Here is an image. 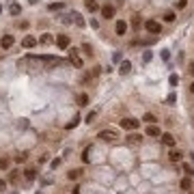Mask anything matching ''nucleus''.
I'll return each instance as SVG.
<instances>
[{
  "label": "nucleus",
  "mask_w": 194,
  "mask_h": 194,
  "mask_svg": "<svg viewBox=\"0 0 194 194\" xmlns=\"http://www.w3.org/2000/svg\"><path fill=\"white\" fill-rule=\"evenodd\" d=\"M145 28H147L149 33H153V35H160V33H162V26H160V22H155V20H147V22H145Z\"/></svg>",
  "instance_id": "f257e3e1"
},
{
  "label": "nucleus",
  "mask_w": 194,
  "mask_h": 194,
  "mask_svg": "<svg viewBox=\"0 0 194 194\" xmlns=\"http://www.w3.org/2000/svg\"><path fill=\"white\" fill-rule=\"evenodd\" d=\"M121 127H123V130H138L140 123H138L136 119H123V121H121Z\"/></svg>",
  "instance_id": "f03ea898"
},
{
  "label": "nucleus",
  "mask_w": 194,
  "mask_h": 194,
  "mask_svg": "<svg viewBox=\"0 0 194 194\" xmlns=\"http://www.w3.org/2000/svg\"><path fill=\"white\" fill-rule=\"evenodd\" d=\"M99 138L104 142H112V140H117V134L112 130H104V132H99Z\"/></svg>",
  "instance_id": "7ed1b4c3"
},
{
  "label": "nucleus",
  "mask_w": 194,
  "mask_h": 194,
  "mask_svg": "<svg viewBox=\"0 0 194 194\" xmlns=\"http://www.w3.org/2000/svg\"><path fill=\"white\" fill-rule=\"evenodd\" d=\"M15 43V39H13V35H5L2 39H0V48H2V50H9L11 45Z\"/></svg>",
  "instance_id": "20e7f679"
},
{
  "label": "nucleus",
  "mask_w": 194,
  "mask_h": 194,
  "mask_svg": "<svg viewBox=\"0 0 194 194\" xmlns=\"http://www.w3.org/2000/svg\"><path fill=\"white\" fill-rule=\"evenodd\" d=\"M99 11H102V15H104L106 20H110V17H114V7H112V5H104V7H102Z\"/></svg>",
  "instance_id": "39448f33"
},
{
  "label": "nucleus",
  "mask_w": 194,
  "mask_h": 194,
  "mask_svg": "<svg viewBox=\"0 0 194 194\" xmlns=\"http://www.w3.org/2000/svg\"><path fill=\"white\" fill-rule=\"evenodd\" d=\"M114 33H117V35H119V37H123V35H125V33H127V24H125V22H123V20H119V22H117V24H114Z\"/></svg>",
  "instance_id": "423d86ee"
},
{
  "label": "nucleus",
  "mask_w": 194,
  "mask_h": 194,
  "mask_svg": "<svg viewBox=\"0 0 194 194\" xmlns=\"http://www.w3.org/2000/svg\"><path fill=\"white\" fill-rule=\"evenodd\" d=\"M56 43H58V48H60V50H67L71 41H69V37H67V35H58V37H56Z\"/></svg>",
  "instance_id": "0eeeda50"
},
{
  "label": "nucleus",
  "mask_w": 194,
  "mask_h": 194,
  "mask_svg": "<svg viewBox=\"0 0 194 194\" xmlns=\"http://www.w3.org/2000/svg\"><path fill=\"white\" fill-rule=\"evenodd\" d=\"M145 134H147V136H151V138H157V136H160V127H155V125L151 123V125L145 130Z\"/></svg>",
  "instance_id": "6e6552de"
},
{
  "label": "nucleus",
  "mask_w": 194,
  "mask_h": 194,
  "mask_svg": "<svg viewBox=\"0 0 194 194\" xmlns=\"http://www.w3.org/2000/svg\"><path fill=\"white\" fill-rule=\"evenodd\" d=\"M22 45H24V48H35V45H37V39L28 35V37H24V41H22Z\"/></svg>",
  "instance_id": "1a4fd4ad"
},
{
  "label": "nucleus",
  "mask_w": 194,
  "mask_h": 194,
  "mask_svg": "<svg viewBox=\"0 0 194 194\" xmlns=\"http://www.w3.org/2000/svg\"><path fill=\"white\" fill-rule=\"evenodd\" d=\"M162 142H164L166 147H175V138H173V134H162Z\"/></svg>",
  "instance_id": "9d476101"
},
{
  "label": "nucleus",
  "mask_w": 194,
  "mask_h": 194,
  "mask_svg": "<svg viewBox=\"0 0 194 194\" xmlns=\"http://www.w3.org/2000/svg\"><path fill=\"white\" fill-rule=\"evenodd\" d=\"M84 5H86V9H88V11H97V9H99L97 0H84Z\"/></svg>",
  "instance_id": "9b49d317"
},
{
  "label": "nucleus",
  "mask_w": 194,
  "mask_h": 194,
  "mask_svg": "<svg viewBox=\"0 0 194 194\" xmlns=\"http://www.w3.org/2000/svg\"><path fill=\"white\" fill-rule=\"evenodd\" d=\"M130 69H132V63L130 60H123L121 63V73H130Z\"/></svg>",
  "instance_id": "f8f14e48"
},
{
  "label": "nucleus",
  "mask_w": 194,
  "mask_h": 194,
  "mask_svg": "<svg viewBox=\"0 0 194 194\" xmlns=\"http://www.w3.org/2000/svg\"><path fill=\"white\" fill-rule=\"evenodd\" d=\"M24 175H26V179H28V181H33V179L37 177V170H35V168H26V173H24Z\"/></svg>",
  "instance_id": "ddd939ff"
},
{
  "label": "nucleus",
  "mask_w": 194,
  "mask_h": 194,
  "mask_svg": "<svg viewBox=\"0 0 194 194\" xmlns=\"http://www.w3.org/2000/svg\"><path fill=\"white\" fill-rule=\"evenodd\" d=\"M78 104H80V106H86V104H88V97H86L84 93H80V95H78Z\"/></svg>",
  "instance_id": "4468645a"
},
{
  "label": "nucleus",
  "mask_w": 194,
  "mask_h": 194,
  "mask_svg": "<svg viewBox=\"0 0 194 194\" xmlns=\"http://www.w3.org/2000/svg\"><path fill=\"white\" fill-rule=\"evenodd\" d=\"M181 188H183V190H190V188H192V181H190L188 177H185V179H181Z\"/></svg>",
  "instance_id": "2eb2a0df"
},
{
  "label": "nucleus",
  "mask_w": 194,
  "mask_h": 194,
  "mask_svg": "<svg viewBox=\"0 0 194 194\" xmlns=\"http://www.w3.org/2000/svg\"><path fill=\"white\" fill-rule=\"evenodd\" d=\"M175 17H177V15H175L173 11H168V13H164V20H166V22H175Z\"/></svg>",
  "instance_id": "dca6fc26"
},
{
  "label": "nucleus",
  "mask_w": 194,
  "mask_h": 194,
  "mask_svg": "<svg viewBox=\"0 0 194 194\" xmlns=\"http://www.w3.org/2000/svg\"><path fill=\"white\" fill-rule=\"evenodd\" d=\"M170 160H173V162H179V160H181V153H179V151H170Z\"/></svg>",
  "instance_id": "f3484780"
},
{
  "label": "nucleus",
  "mask_w": 194,
  "mask_h": 194,
  "mask_svg": "<svg viewBox=\"0 0 194 194\" xmlns=\"http://www.w3.org/2000/svg\"><path fill=\"white\" fill-rule=\"evenodd\" d=\"M73 20H76V24H78V26H84V20H82V15L73 13Z\"/></svg>",
  "instance_id": "a211bd4d"
},
{
  "label": "nucleus",
  "mask_w": 194,
  "mask_h": 194,
  "mask_svg": "<svg viewBox=\"0 0 194 194\" xmlns=\"http://www.w3.org/2000/svg\"><path fill=\"white\" fill-rule=\"evenodd\" d=\"M142 121H147V123H155L157 119H155L153 114H145V117H142Z\"/></svg>",
  "instance_id": "6ab92c4d"
},
{
  "label": "nucleus",
  "mask_w": 194,
  "mask_h": 194,
  "mask_svg": "<svg viewBox=\"0 0 194 194\" xmlns=\"http://www.w3.org/2000/svg\"><path fill=\"white\" fill-rule=\"evenodd\" d=\"M67 177H69V179H71V181H76V179H78V177H80V170H71V173H69V175H67Z\"/></svg>",
  "instance_id": "aec40b11"
},
{
  "label": "nucleus",
  "mask_w": 194,
  "mask_h": 194,
  "mask_svg": "<svg viewBox=\"0 0 194 194\" xmlns=\"http://www.w3.org/2000/svg\"><path fill=\"white\" fill-rule=\"evenodd\" d=\"M132 26H134V28H140V17H138V15H134V20H132Z\"/></svg>",
  "instance_id": "412c9836"
},
{
  "label": "nucleus",
  "mask_w": 194,
  "mask_h": 194,
  "mask_svg": "<svg viewBox=\"0 0 194 194\" xmlns=\"http://www.w3.org/2000/svg\"><path fill=\"white\" fill-rule=\"evenodd\" d=\"M71 63H73V65H76V67H82V60H80V58H78V56H71Z\"/></svg>",
  "instance_id": "4be33fe9"
},
{
  "label": "nucleus",
  "mask_w": 194,
  "mask_h": 194,
  "mask_svg": "<svg viewBox=\"0 0 194 194\" xmlns=\"http://www.w3.org/2000/svg\"><path fill=\"white\" fill-rule=\"evenodd\" d=\"M78 121H80V119H78V117H73V121H71V123H67V130H71V127H76V125H78Z\"/></svg>",
  "instance_id": "5701e85b"
},
{
  "label": "nucleus",
  "mask_w": 194,
  "mask_h": 194,
  "mask_svg": "<svg viewBox=\"0 0 194 194\" xmlns=\"http://www.w3.org/2000/svg\"><path fill=\"white\" fill-rule=\"evenodd\" d=\"M56 9H63V2H56V5H50V11H56Z\"/></svg>",
  "instance_id": "b1692460"
},
{
  "label": "nucleus",
  "mask_w": 194,
  "mask_h": 194,
  "mask_svg": "<svg viewBox=\"0 0 194 194\" xmlns=\"http://www.w3.org/2000/svg\"><path fill=\"white\" fill-rule=\"evenodd\" d=\"M168 82H170V84H173V86H175V84H177V82H179V78H177V76H175V73H173V76H170V78H168Z\"/></svg>",
  "instance_id": "393cba45"
},
{
  "label": "nucleus",
  "mask_w": 194,
  "mask_h": 194,
  "mask_svg": "<svg viewBox=\"0 0 194 194\" xmlns=\"http://www.w3.org/2000/svg\"><path fill=\"white\" fill-rule=\"evenodd\" d=\"M9 166V160H0V170H5Z\"/></svg>",
  "instance_id": "a878e982"
},
{
  "label": "nucleus",
  "mask_w": 194,
  "mask_h": 194,
  "mask_svg": "<svg viewBox=\"0 0 194 194\" xmlns=\"http://www.w3.org/2000/svg\"><path fill=\"white\" fill-rule=\"evenodd\" d=\"M11 13L17 15V13H20V5H13V7H11Z\"/></svg>",
  "instance_id": "bb28decb"
},
{
  "label": "nucleus",
  "mask_w": 194,
  "mask_h": 194,
  "mask_svg": "<svg viewBox=\"0 0 194 194\" xmlns=\"http://www.w3.org/2000/svg\"><path fill=\"white\" fill-rule=\"evenodd\" d=\"M26 160V153H20V155H15V162H24Z\"/></svg>",
  "instance_id": "cd10ccee"
},
{
  "label": "nucleus",
  "mask_w": 194,
  "mask_h": 194,
  "mask_svg": "<svg viewBox=\"0 0 194 194\" xmlns=\"http://www.w3.org/2000/svg\"><path fill=\"white\" fill-rule=\"evenodd\" d=\"M93 119H95V112H88V114H86V123H91Z\"/></svg>",
  "instance_id": "c85d7f7f"
},
{
  "label": "nucleus",
  "mask_w": 194,
  "mask_h": 194,
  "mask_svg": "<svg viewBox=\"0 0 194 194\" xmlns=\"http://www.w3.org/2000/svg\"><path fill=\"white\" fill-rule=\"evenodd\" d=\"M138 140H140V136H130V142H132V145H136Z\"/></svg>",
  "instance_id": "c756f323"
},
{
  "label": "nucleus",
  "mask_w": 194,
  "mask_h": 194,
  "mask_svg": "<svg viewBox=\"0 0 194 194\" xmlns=\"http://www.w3.org/2000/svg\"><path fill=\"white\" fill-rule=\"evenodd\" d=\"M175 99H177V95H175V93H170V95H168V104H173Z\"/></svg>",
  "instance_id": "7c9ffc66"
},
{
  "label": "nucleus",
  "mask_w": 194,
  "mask_h": 194,
  "mask_svg": "<svg viewBox=\"0 0 194 194\" xmlns=\"http://www.w3.org/2000/svg\"><path fill=\"white\" fill-rule=\"evenodd\" d=\"M183 168H185V173H188V175H194V170H192V166H188V164H185Z\"/></svg>",
  "instance_id": "2f4dec72"
},
{
  "label": "nucleus",
  "mask_w": 194,
  "mask_h": 194,
  "mask_svg": "<svg viewBox=\"0 0 194 194\" xmlns=\"http://www.w3.org/2000/svg\"><path fill=\"white\" fill-rule=\"evenodd\" d=\"M5 188H7V183H5V179H0V192H5Z\"/></svg>",
  "instance_id": "473e14b6"
},
{
  "label": "nucleus",
  "mask_w": 194,
  "mask_h": 194,
  "mask_svg": "<svg viewBox=\"0 0 194 194\" xmlns=\"http://www.w3.org/2000/svg\"><path fill=\"white\" fill-rule=\"evenodd\" d=\"M185 7V0H179V2H177V9H183Z\"/></svg>",
  "instance_id": "72a5a7b5"
},
{
  "label": "nucleus",
  "mask_w": 194,
  "mask_h": 194,
  "mask_svg": "<svg viewBox=\"0 0 194 194\" xmlns=\"http://www.w3.org/2000/svg\"><path fill=\"white\" fill-rule=\"evenodd\" d=\"M190 91H192V93H194V82H192V86H190Z\"/></svg>",
  "instance_id": "f704fd0d"
},
{
  "label": "nucleus",
  "mask_w": 194,
  "mask_h": 194,
  "mask_svg": "<svg viewBox=\"0 0 194 194\" xmlns=\"http://www.w3.org/2000/svg\"><path fill=\"white\" fill-rule=\"evenodd\" d=\"M190 71H192V76H194V65H192V69H190Z\"/></svg>",
  "instance_id": "c9c22d12"
},
{
  "label": "nucleus",
  "mask_w": 194,
  "mask_h": 194,
  "mask_svg": "<svg viewBox=\"0 0 194 194\" xmlns=\"http://www.w3.org/2000/svg\"><path fill=\"white\" fill-rule=\"evenodd\" d=\"M0 13H2V5H0Z\"/></svg>",
  "instance_id": "e433bc0d"
},
{
  "label": "nucleus",
  "mask_w": 194,
  "mask_h": 194,
  "mask_svg": "<svg viewBox=\"0 0 194 194\" xmlns=\"http://www.w3.org/2000/svg\"><path fill=\"white\" fill-rule=\"evenodd\" d=\"M39 194H41V192H39Z\"/></svg>",
  "instance_id": "4c0bfd02"
}]
</instances>
